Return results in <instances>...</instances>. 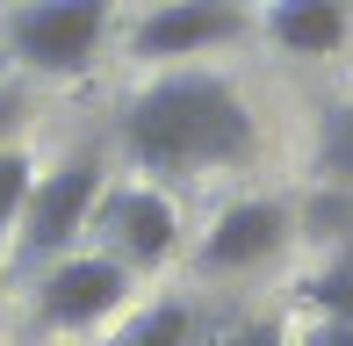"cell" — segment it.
Here are the masks:
<instances>
[{
  "instance_id": "3",
  "label": "cell",
  "mask_w": 353,
  "mask_h": 346,
  "mask_svg": "<svg viewBox=\"0 0 353 346\" xmlns=\"http://www.w3.org/2000/svg\"><path fill=\"white\" fill-rule=\"evenodd\" d=\"M108 37V0H22L8 14V51L29 72H87Z\"/></svg>"
},
{
  "instance_id": "2",
  "label": "cell",
  "mask_w": 353,
  "mask_h": 346,
  "mask_svg": "<svg viewBox=\"0 0 353 346\" xmlns=\"http://www.w3.org/2000/svg\"><path fill=\"white\" fill-rule=\"evenodd\" d=\"M101 159L94 152H79L65 159L58 173H37V187H29L22 216H14V253H8V274H43L51 260H65V245L87 231L94 216V195H101Z\"/></svg>"
},
{
  "instance_id": "12",
  "label": "cell",
  "mask_w": 353,
  "mask_h": 346,
  "mask_svg": "<svg viewBox=\"0 0 353 346\" xmlns=\"http://www.w3.org/2000/svg\"><path fill=\"white\" fill-rule=\"evenodd\" d=\"M29 187H37V166H29V152L0 145V238H8V231H14V216H22Z\"/></svg>"
},
{
  "instance_id": "4",
  "label": "cell",
  "mask_w": 353,
  "mask_h": 346,
  "mask_svg": "<svg viewBox=\"0 0 353 346\" xmlns=\"http://www.w3.org/2000/svg\"><path fill=\"white\" fill-rule=\"evenodd\" d=\"M130 296V267L108 253H65L37 274V325L43 332H87Z\"/></svg>"
},
{
  "instance_id": "10",
  "label": "cell",
  "mask_w": 353,
  "mask_h": 346,
  "mask_svg": "<svg viewBox=\"0 0 353 346\" xmlns=\"http://www.w3.org/2000/svg\"><path fill=\"white\" fill-rule=\"evenodd\" d=\"M317 173L353 187V108H325V130H317Z\"/></svg>"
},
{
  "instance_id": "5",
  "label": "cell",
  "mask_w": 353,
  "mask_h": 346,
  "mask_svg": "<svg viewBox=\"0 0 353 346\" xmlns=\"http://www.w3.org/2000/svg\"><path fill=\"white\" fill-rule=\"evenodd\" d=\"M87 231L101 238L108 260H123V267H159V260L173 253V238H181V216H173V202L159 195V187H101Z\"/></svg>"
},
{
  "instance_id": "15",
  "label": "cell",
  "mask_w": 353,
  "mask_h": 346,
  "mask_svg": "<svg viewBox=\"0 0 353 346\" xmlns=\"http://www.w3.org/2000/svg\"><path fill=\"white\" fill-rule=\"evenodd\" d=\"M296 346H353V325H339V318H325V325H310Z\"/></svg>"
},
{
  "instance_id": "14",
  "label": "cell",
  "mask_w": 353,
  "mask_h": 346,
  "mask_svg": "<svg viewBox=\"0 0 353 346\" xmlns=\"http://www.w3.org/2000/svg\"><path fill=\"white\" fill-rule=\"evenodd\" d=\"M22 108H29V101H22V87H8V80H0V145L22 130Z\"/></svg>"
},
{
  "instance_id": "9",
  "label": "cell",
  "mask_w": 353,
  "mask_h": 346,
  "mask_svg": "<svg viewBox=\"0 0 353 346\" xmlns=\"http://www.w3.org/2000/svg\"><path fill=\"white\" fill-rule=\"evenodd\" d=\"M116 346H195V310L188 303H152L123 325Z\"/></svg>"
},
{
  "instance_id": "8",
  "label": "cell",
  "mask_w": 353,
  "mask_h": 346,
  "mask_svg": "<svg viewBox=\"0 0 353 346\" xmlns=\"http://www.w3.org/2000/svg\"><path fill=\"white\" fill-rule=\"evenodd\" d=\"M267 37L296 58H332L346 43V0H274L267 8Z\"/></svg>"
},
{
  "instance_id": "13",
  "label": "cell",
  "mask_w": 353,
  "mask_h": 346,
  "mask_svg": "<svg viewBox=\"0 0 353 346\" xmlns=\"http://www.w3.org/2000/svg\"><path fill=\"white\" fill-rule=\"evenodd\" d=\"M216 346H288V332H281V318H252V325H238V332H223Z\"/></svg>"
},
{
  "instance_id": "7",
  "label": "cell",
  "mask_w": 353,
  "mask_h": 346,
  "mask_svg": "<svg viewBox=\"0 0 353 346\" xmlns=\"http://www.w3.org/2000/svg\"><path fill=\"white\" fill-rule=\"evenodd\" d=\"M281 245H288V210L267 202V195H252V202H231V210L202 231L195 260H202V274H245V267L274 260Z\"/></svg>"
},
{
  "instance_id": "6",
  "label": "cell",
  "mask_w": 353,
  "mask_h": 346,
  "mask_svg": "<svg viewBox=\"0 0 353 346\" xmlns=\"http://www.w3.org/2000/svg\"><path fill=\"white\" fill-rule=\"evenodd\" d=\"M245 37V14L238 0H166L159 14H144L130 51L137 58H202L216 43H238Z\"/></svg>"
},
{
  "instance_id": "1",
  "label": "cell",
  "mask_w": 353,
  "mask_h": 346,
  "mask_svg": "<svg viewBox=\"0 0 353 346\" xmlns=\"http://www.w3.org/2000/svg\"><path fill=\"white\" fill-rule=\"evenodd\" d=\"M123 152L137 173L181 181V173H216L252 159V108L238 101L216 72H159L123 116Z\"/></svg>"
},
{
  "instance_id": "11",
  "label": "cell",
  "mask_w": 353,
  "mask_h": 346,
  "mask_svg": "<svg viewBox=\"0 0 353 346\" xmlns=\"http://www.w3.org/2000/svg\"><path fill=\"white\" fill-rule=\"evenodd\" d=\"M310 303L325 310V318L353 325V245H339V253H332V267L310 281Z\"/></svg>"
}]
</instances>
